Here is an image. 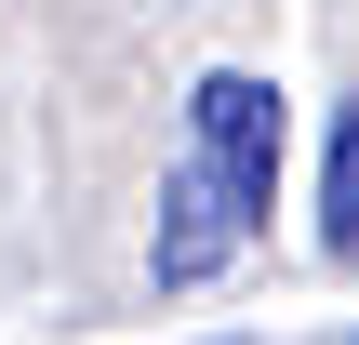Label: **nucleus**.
<instances>
[{
    "label": "nucleus",
    "instance_id": "obj_1",
    "mask_svg": "<svg viewBox=\"0 0 359 345\" xmlns=\"http://www.w3.org/2000/svg\"><path fill=\"white\" fill-rule=\"evenodd\" d=\"M187 160L240 199V226H266V199H280V93L253 66H213L187 93Z\"/></svg>",
    "mask_w": 359,
    "mask_h": 345
},
{
    "label": "nucleus",
    "instance_id": "obj_2",
    "mask_svg": "<svg viewBox=\"0 0 359 345\" xmlns=\"http://www.w3.org/2000/svg\"><path fill=\"white\" fill-rule=\"evenodd\" d=\"M240 239H253V226H240V199H226V186H213V173L187 160V173L160 186V293H187V279H213V266H226Z\"/></svg>",
    "mask_w": 359,
    "mask_h": 345
},
{
    "label": "nucleus",
    "instance_id": "obj_3",
    "mask_svg": "<svg viewBox=\"0 0 359 345\" xmlns=\"http://www.w3.org/2000/svg\"><path fill=\"white\" fill-rule=\"evenodd\" d=\"M320 253H359V93L333 106V160H320Z\"/></svg>",
    "mask_w": 359,
    "mask_h": 345
}]
</instances>
